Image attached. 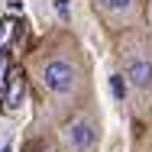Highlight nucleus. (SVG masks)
Here are the masks:
<instances>
[{
    "instance_id": "f257e3e1",
    "label": "nucleus",
    "mask_w": 152,
    "mask_h": 152,
    "mask_svg": "<svg viewBox=\"0 0 152 152\" xmlns=\"http://www.w3.org/2000/svg\"><path fill=\"white\" fill-rule=\"evenodd\" d=\"M42 84L55 94V97H68V94H75V88H78V68L68 58L45 61V65H42Z\"/></svg>"
},
{
    "instance_id": "f03ea898",
    "label": "nucleus",
    "mask_w": 152,
    "mask_h": 152,
    "mask_svg": "<svg viewBox=\"0 0 152 152\" xmlns=\"http://www.w3.org/2000/svg\"><path fill=\"white\" fill-rule=\"evenodd\" d=\"M97 123L88 113H78L75 120H68L65 126V149L68 152H97Z\"/></svg>"
},
{
    "instance_id": "7ed1b4c3",
    "label": "nucleus",
    "mask_w": 152,
    "mask_h": 152,
    "mask_svg": "<svg viewBox=\"0 0 152 152\" xmlns=\"http://www.w3.org/2000/svg\"><path fill=\"white\" fill-rule=\"evenodd\" d=\"M123 78H126L139 94L152 91V58L142 52V49H136V52H129V55L123 58Z\"/></svg>"
},
{
    "instance_id": "20e7f679",
    "label": "nucleus",
    "mask_w": 152,
    "mask_h": 152,
    "mask_svg": "<svg viewBox=\"0 0 152 152\" xmlns=\"http://www.w3.org/2000/svg\"><path fill=\"white\" fill-rule=\"evenodd\" d=\"M94 7L110 23H129L136 16V0H94Z\"/></svg>"
},
{
    "instance_id": "39448f33",
    "label": "nucleus",
    "mask_w": 152,
    "mask_h": 152,
    "mask_svg": "<svg viewBox=\"0 0 152 152\" xmlns=\"http://www.w3.org/2000/svg\"><path fill=\"white\" fill-rule=\"evenodd\" d=\"M20 97H23V75H20V71H13V78H10V94H7V104H10V107H16V104H20Z\"/></svg>"
},
{
    "instance_id": "423d86ee",
    "label": "nucleus",
    "mask_w": 152,
    "mask_h": 152,
    "mask_svg": "<svg viewBox=\"0 0 152 152\" xmlns=\"http://www.w3.org/2000/svg\"><path fill=\"white\" fill-rule=\"evenodd\" d=\"M13 32H16V20H3V23H0V49H7V45H10Z\"/></svg>"
},
{
    "instance_id": "0eeeda50",
    "label": "nucleus",
    "mask_w": 152,
    "mask_h": 152,
    "mask_svg": "<svg viewBox=\"0 0 152 152\" xmlns=\"http://www.w3.org/2000/svg\"><path fill=\"white\" fill-rule=\"evenodd\" d=\"M110 88H113V97H117V100H123V97H126V84H123V75H113V78H110Z\"/></svg>"
},
{
    "instance_id": "6e6552de",
    "label": "nucleus",
    "mask_w": 152,
    "mask_h": 152,
    "mask_svg": "<svg viewBox=\"0 0 152 152\" xmlns=\"http://www.w3.org/2000/svg\"><path fill=\"white\" fill-rule=\"evenodd\" d=\"M55 10H58L61 16H68V3H65V0H55Z\"/></svg>"
},
{
    "instance_id": "1a4fd4ad",
    "label": "nucleus",
    "mask_w": 152,
    "mask_h": 152,
    "mask_svg": "<svg viewBox=\"0 0 152 152\" xmlns=\"http://www.w3.org/2000/svg\"><path fill=\"white\" fill-rule=\"evenodd\" d=\"M0 152H10V146H3V149H0Z\"/></svg>"
},
{
    "instance_id": "9d476101",
    "label": "nucleus",
    "mask_w": 152,
    "mask_h": 152,
    "mask_svg": "<svg viewBox=\"0 0 152 152\" xmlns=\"http://www.w3.org/2000/svg\"><path fill=\"white\" fill-rule=\"evenodd\" d=\"M149 13H152V7H149Z\"/></svg>"
}]
</instances>
